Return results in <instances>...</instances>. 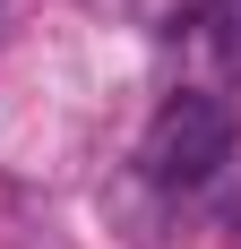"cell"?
<instances>
[{"instance_id":"6da1fadb","label":"cell","mask_w":241,"mask_h":249,"mask_svg":"<svg viewBox=\"0 0 241 249\" xmlns=\"http://www.w3.org/2000/svg\"><path fill=\"white\" fill-rule=\"evenodd\" d=\"M138 163L155 189H207L233 163V103L224 95H172L155 112V129H146Z\"/></svg>"},{"instance_id":"7a4b0ae2","label":"cell","mask_w":241,"mask_h":249,"mask_svg":"<svg viewBox=\"0 0 241 249\" xmlns=\"http://www.w3.org/2000/svg\"><path fill=\"white\" fill-rule=\"evenodd\" d=\"M216 43H224V60L241 69V0H216Z\"/></svg>"}]
</instances>
